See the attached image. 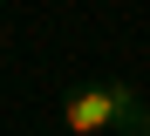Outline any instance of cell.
Here are the masks:
<instances>
[{"mask_svg":"<svg viewBox=\"0 0 150 136\" xmlns=\"http://www.w3.org/2000/svg\"><path fill=\"white\" fill-rule=\"evenodd\" d=\"M62 129L68 136H150V109L137 102L130 82H82L62 95Z\"/></svg>","mask_w":150,"mask_h":136,"instance_id":"6da1fadb","label":"cell"}]
</instances>
